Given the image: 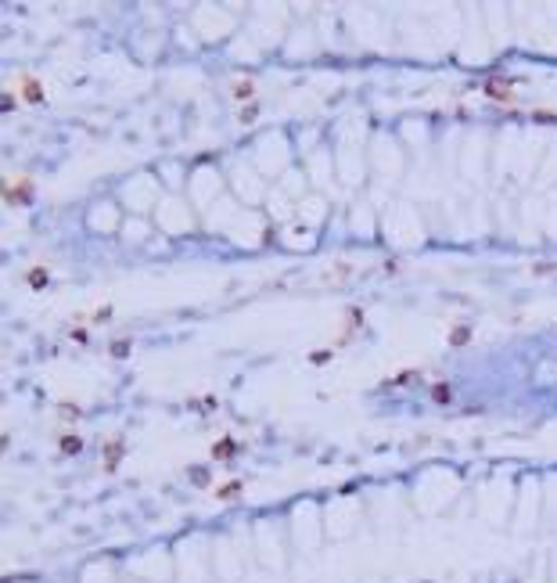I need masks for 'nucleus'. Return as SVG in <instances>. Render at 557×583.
Here are the masks:
<instances>
[{
	"instance_id": "39448f33",
	"label": "nucleus",
	"mask_w": 557,
	"mask_h": 583,
	"mask_svg": "<svg viewBox=\"0 0 557 583\" xmlns=\"http://www.w3.org/2000/svg\"><path fill=\"white\" fill-rule=\"evenodd\" d=\"M234 94H237V101H245V97H248V94H252V87H248V83H241V87H237V90H234Z\"/></svg>"
},
{
	"instance_id": "f257e3e1",
	"label": "nucleus",
	"mask_w": 557,
	"mask_h": 583,
	"mask_svg": "<svg viewBox=\"0 0 557 583\" xmlns=\"http://www.w3.org/2000/svg\"><path fill=\"white\" fill-rule=\"evenodd\" d=\"M241 490H245V483H241V479H234V483H227V486H223L216 497H219V500H230L234 493H241Z\"/></svg>"
},
{
	"instance_id": "20e7f679",
	"label": "nucleus",
	"mask_w": 557,
	"mask_h": 583,
	"mask_svg": "<svg viewBox=\"0 0 557 583\" xmlns=\"http://www.w3.org/2000/svg\"><path fill=\"white\" fill-rule=\"evenodd\" d=\"M61 450H68V454H76V450H79V439H76V436H68V439H61Z\"/></svg>"
},
{
	"instance_id": "f03ea898",
	"label": "nucleus",
	"mask_w": 557,
	"mask_h": 583,
	"mask_svg": "<svg viewBox=\"0 0 557 583\" xmlns=\"http://www.w3.org/2000/svg\"><path fill=\"white\" fill-rule=\"evenodd\" d=\"M25 101H44V87H36L32 80H25Z\"/></svg>"
},
{
	"instance_id": "7ed1b4c3",
	"label": "nucleus",
	"mask_w": 557,
	"mask_h": 583,
	"mask_svg": "<svg viewBox=\"0 0 557 583\" xmlns=\"http://www.w3.org/2000/svg\"><path fill=\"white\" fill-rule=\"evenodd\" d=\"M234 454V439H223L219 447H216V457H230Z\"/></svg>"
}]
</instances>
